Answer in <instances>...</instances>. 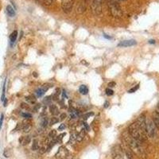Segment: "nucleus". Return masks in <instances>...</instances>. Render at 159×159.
<instances>
[{
    "mask_svg": "<svg viewBox=\"0 0 159 159\" xmlns=\"http://www.w3.org/2000/svg\"><path fill=\"white\" fill-rule=\"evenodd\" d=\"M50 111L53 115L56 116L59 114V110H58L57 107L56 105H54V104H52V105L50 106Z\"/></svg>",
    "mask_w": 159,
    "mask_h": 159,
    "instance_id": "obj_12",
    "label": "nucleus"
},
{
    "mask_svg": "<svg viewBox=\"0 0 159 159\" xmlns=\"http://www.w3.org/2000/svg\"><path fill=\"white\" fill-rule=\"evenodd\" d=\"M7 13L10 17H15V11L14 8L11 7V5H8L7 7Z\"/></svg>",
    "mask_w": 159,
    "mask_h": 159,
    "instance_id": "obj_16",
    "label": "nucleus"
},
{
    "mask_svg": "<svg viewBox=\"0 0 159 159\" xmlns=\"http://www.w3.org/2000/svg\"><path fill=\"white\" fill-rule=\"evenodd\" d=\"M108 5L110 12L113 17L121 18L123 16V12L118 4V0H108Z\"/></svg>",
    "mask_w": 159,
    "mask_h": 159,
    "instance_id": "obj_3",
    "label": "nucleus"
},
{
    "mask_svg": "<svg viewBox=\"0 0 159 159\" xmlns=\"http://www.w3.org/2000/svg\"><path fill=\"white\" fill-rule=\"evenodd\" d=\"M22 116L26 118H30L32 117V115L30 113H22Z\"/></svg>",
    "mask_w": 159,
    "mask_h": 159,
    "instance_id": "obj_30",
    "label": "nucleus"
},
{
    "mask_svg": "<svg viewBox=\"0 0 159 159\" xmlns=\"http://www.w3.org/2000/svg\"><path fill=\"white\" fill-rule=\"evenodd\" d=\"M69 114H70V116H71L72 118H76L78 115H79V112L77 110L75 109V108H69Z\"/></svg>",
    "mask_w": 159,
    "mask_h": 159,
    "instance_id": "obj_13",
    "label": "nucleus"
},
{
    "mask_svg": "<svg viewBox=\"0 0 159 159\" xmlns=\"http://www.w3.org/2000/svg\"><path fill=\"white\" fill-rule=\"evenodd\" d=\"M103 37H105V38H107V39H112V37L108 36V35H107V34H104L103 35Z\"/></svg>",
    "mask_w": 159,
    "mask_h": 159,
    "instance_id": "obj_41",
    "label": "nucleus"
},
{
    "mask_svg": "<svg viewBox=\"0 0 159 159\" xmlns=\"http://www.w3.org/2000/svg\"><path fill=\"white\" fill-rule=\"evenodd\" d=\"M126 155H127V159H134L133 156H132V154H131V151H126Z\"/></svg>",
    "mask_w": 159,
    "mask_h": 159,
    "instance_id": "obj_28",
    "label": "nucleus"
},
{
    "mask_svg": "<svg viewBox=\"0 0 159 159\" xmlns=\"http://www.w3.org/2000/svg\"><path fill=\"white\" fill-rule=\"evenodd\" d=\"M3 115H1V117H0V129L2 128V122H3Z\"/></svg>",
    "mask_w": 159,
    "mask_h": 159,
    "instance_id": "obj_34",
    "label": "nucleus"
},
{
    "mask_svg": "<svg viewBox=\"0 0 159 159\" xmlns=\"http://www.w3.org/2000/svg\"><path fill=\"white\" fill-rule=\"evenodd\" d=\"M73 8V0H62V9L64 12L69 13Z\"/></svg>",
    "mask_w": 159,
    "mask_h": 159,
    "instance_id": "obj_8",
    "label": "nucleus"
},
{
    "mask_svg": "<svg viewBox=\"0 0 159 159\" xmlns=\"http://www.w3.org/2000/svg\"><path fill=\"white\" fill-rule=\"evenodd\" d=\"M137 44V41L135 40H125V41H122L120 43L118 44V47H130V46H133Z\"/></svg>",
    "mask_w": 159,
    "mask_h": 159,
    "instance_id": "obj_10",
    "label": "nucleus"
},
{
    "mask_svg": "<svg viewBox=\"0 0 159 159\" xmlns=\"http://www.w3.org/2000/svg\"><path fill=\"white\" fill-rule=\"evenodd\" d=\"M65 129V124H61L58 127V131H63V130Z\"/></svg>",
    "mask_w": 159,
    "mask_h": 159,
    "instance_id": "obj_33",
    "label": "nucleus"
},
{
    "mask_svg": "<svg viewBox=\"0 0 159 159\" xmlns=\"http://www.w3.org/2000/svg\"><path fill=\"white\" fill-rule=\"evenodd\" d=\"M35 97L34 96H30V97H27V100L28 101H30V103H34L35 102Z\"/></svg>",
    "mask_w": 159,
    "mask_h": 159,
    "instance_id": "obj_29",
    "label": "nucleus"
},
{
    "mask_svg": "<svg viewBox=\"0 0 159 159\" xmlns=\"http://www.w3.org/2000/svg\"><path fill=\"white\" fill-rule=\"evenodd\" d=\"M17 37H18L17 30H15V31H13V32H12V34H11V36H10V40H11V44L15 43V41H16V39H17Z\"/></svg>",
    "mask_w": 159,
    "mask_h": 159,
    "instance_id": "obj_19",
    "label": "nucleus"
},
{
    "mask_svg": "<svg viewBox=\"0 0 159 159\" xmlns=\"http://www.w3.org/2000/svg\"><path fill=\"white\" fill-rule=\"evenodd\" d=\"M123 140L127 143V146L130 147V150L134 154H135L136 155L139 156V157H144L145 151L143 146H142V142H139V141H138V140L135 139L134 138L131 137L130 135V134L128 133V131L123 133Z\"/></svg>",
    "mask_w": 159,
    "mask_h": 159,
    "instance_id": "obj_1",
    "label": "nucleus"
},
{
    "mask_svg": "<svg viewBox=\"0 0 159 159\" xmlns=\"http://www.w3.org/2000/svg\"><path fill=\"white\" fill-rule=\"evenodd\" d=\"M112 154L114 159H124L123 149L120 146H115L112 150Z\"/></svg>",
    "mask_w": 159,
    "mask_h": 159,
    "instance_id": "obj_6",
    "label": "nucleus"
},
{
    "mask_svg": "<svg viewBox=\"0 0 159 159\" xmlns=\"http://www.w3.org/2000/svg\"><path fill=\"white\" fill-rule=\"evenodd\" d=\"M21 107H22V108H23V109H26V110H28L29 108H30L29 105H27L26 103H23L21 104Z\"/></svg>",
    "mask_w": 159,
    "mask_h": 159,
    "instance_id": "obj_32",
    "label": "nucleus"
},
{
    "mask_svg": "<svg viewBox=\"0 0 159 159\" xmlns=\"http://www.w3.org/2000/svg\"><path fill=\"white\" fill-rule=\"evenodd\" d=\"M93 115H94V113H93V112H88V113H87L86 115H84V118H85V119H87V118H88L89 117H90V116Z\"/></svg>",
    "mask_w": 159,
    "mask_h": 159,
    "instance_id": "obj_31",
    "label": "nucleus"
},
{
    "mask_svg": "<svg viewBox=\"0 0 159 159\" xmlns=\"http://www.w3.org/2000/svg\"><path fill=\"white\" fill-rule=\"evenodd\" d=\"M149 43H151V44H154V43H155V41H154V40H151V41H149Z\"/></svg>",
    "mask_w": 159,
    "mask_h": 159,
    "instance_id": "obj_43",
    "label": "nucleus"
},
{
    "mask_svg": "<svg viewBox=\"0 0 159 159\" xmlns=\"http://www.w3.org/2000/svg\"><path fill=\"white\" fill-rule=\"evenodd\" d=\"M152 117H153L152 118L153 122L154 123L155 126L157 127V130H159V112H157V111L154 112Z\"/></svg>",
    "mask_w": 159,
    "mask_h": 159,
    "instance_id": "obj_11",
    "label": "nucleus"
},
{
    "mask_svg": "<svg viewBox=\"0 0 159 159\" xmlns=\"http://www.w3.org/2000/svg\"><path fill=\"white\" fill-rule=\"evenodd\" d=\"M48 124H49V121H48V118H46V117H45V118H42V120H41V127H45Z\"/></svg>",
    "mask_w": 159,
    "mask_h": 159,
    "instance_id": "obj_21",
    "label": "nucleus"
},
{
    "mask_svg": "<svg viewBox=\"0 0 159 159\" xmlns=\"http://www.w3.org/2000/svg\"><path fill=\"white\" fill-rule=\"evenodd\" d=\"M45 92H46V91L44 90V89L42 88H39V89H37V90L36 91V95L38 97H41V96H43L44 94H45Z\"/></svg>",
    "mask_w": 159,
    "mask_h": 159,
    "instance_id": "obj_20",
    "label": "nucleus"
},
{
    "mask_svg": "<svg viewBox=\"0 0 159 159\" xmlns=\"http://www.w3.org/2000/svg\"><path fill=\"white\" fill-rule=\"evenodd\" d=\"M108 86H109L110 88H111V87H115V82H111V83L108 84Z\"/></svg>",
    "mask_w": 159,
    "mask_h": 159,
    "instance_id": "obj_39",
    "label": "nucleus"
},
{
    "mask_svg": "<svg viewBox=\"0 0 159 159\" xmlns=\"http://www.w3.org/2000/svg\"><path fill=\"white\" fill-rule=\"evenodd\" d=\"M105 92L107 96H112V95L114 94V91L112 90V89H111V88H107L105 91Z\"/></svg>",
    "mask_w": 159,
    "mask_h": 159,
    "instance_id": "obj_24",
    "label": "nucleus"
},
{
    "mask_svg": "<svg viewBox=\"0 0 159 159\" xmlns=\"http://www.w3.org/2000/svg\"><path fill=\"white\" fill-rule=\"evenodd\" d=\"M68 154H69V151H67L65 147H60L57 153L55 155V157L57 159H64L67 157Z\"/></svg>",
    "mask_w": 159,
    "mask_h": 159,
    "instance_id": "obj_9",
    "label": "nucleus"
},
{
    "mask_svg": "<svg viewBox=\"0 0 159 159\" xmlns=\"http://www.w3.org/2000/svg\"><path fill=\"white\" fill-rule=\"evenodd\" d=\"M128 133L130 134L131 137L141 142H143L147 138L146 134L141 130V128L138 127V125L137 124L136 122L130 125L128 127Z\"/></svg>",
    "mask_w": 159,
    "mask_h": 159,
    "instance_id": "obj_2",
    "label": "nucleus"
},
{
    "mask_svg": "<svg viewBox=\"0 0 159 159\" xmlns=\"http://www.w3.org/2000/svg\"><path fill=\"white\" fill-rule=\"evenodd\" d=\"M31 128H32V125L30 124V123H24V124L22 125V131H23L24 133H28L29 131L31 130Z\"/></svg>",
    "mask_w": 159,
    "mask_h": 159,
    "instance_id": "obj_14",
    "label": "nucleus"
},
{
    "mask_svg": "<svg viewBox=\"0 0 159 159\" xmlns=\"http://www.w3.org/2000/svg\"><path fill=\"white\" fill-rule=\"evenodd\" d=\"M157 112H159V103H158V104H157Z\"/></svg>",
    "mask_w": 159,
    "mask_h": 159,
    "instance_id": "obj_44",
    "label": "nucleus"
},
{
    "mask_svg": "<svg viewBox=\"0 0 159 159\" xmlns=\"http://www.w3.org/2000/svg\"><path fill=\"white\" fill-rule=\"evenodd\" d=\"M54 0H44V2H45V4L47 5H50L52 3V2H54Z\"/></svg>",
    "mask_w": 159,
    "mask_h": 159,
    "instance_id": "obj_35",
    "label": "nucleus"
},
{
    "mask_svg": "<svg viewBox=\"0 0 159 159\" xmlns=\"http://www.w3.org/2000/svg\"><path fill=\"white\" fill-rule=\"evenodd\" d=\"M84 130L86 131H89V126H88L86 123H84Z\"/></svg>",
    "mask_w": 159,
    "mask_h": 159,
    "instance_id": "obj_37",
    "label": "nucleus"
},
{
    "mask_svg": "<svg viewBox=\"0 0 159 159\" xmlns=\"http://www.w3.org/2000/svg\"><path fill=\"white\" fill-rule=\"evenodd\" d=\"M45 151H46V148H45V146H42V147L40 148V153H41V154H44Z\"/></svg>",
    "mask_w": 159,
    "mask_h": 159,
    "instance_id": "obj_36",
    "label": "nucleus"
},
{
    "mask_svg": "<svg viewBox=\"0 0 159 159\" xmlns=\"http://www.w3.org/2000/svg\"><path fill=\"white\" fill-rule=\"evenodd\" d=\"M108 106H109V103H108V101H106L105 103H104V108H108Z\"/></svg>",
    "mask_w": 159,
    "mask_h": 159,
    "instance_id": "obj_40",
    "label": "nucleus"
},
{
    "mask_svg": "<svg viewBox=\"0 0 159 159\" xmlns=\"http://www.w3.org/2000/svg\"><path fill=\"white\" fill-rule=\"evenodd\" d=\"M39 146H38V142L37 140H34L32 145V150L33 151H36V150H38Z\"/></svg>",
    "mask_w": 159,
    "mask_h": 159,
    "instance_id": "obj_22",
    "label": "nucleus"
},
{
    "mask_svg": "<svg viewBox=\"0 0 159 159\" xmlns=\"http://www.w3.org/2000/svg\"><path fill=\"white\" fill-rule=\"evenodd\" d=\"M49 135H50V138H54L57 135V131H55V130H52L50 132V134H49Z\"/></svg>",
    "mask_w": 159,
    "mask_h": 159,
    "instance_id": "obj_26",
    "label": "nucleus"
},
{
    "mask_svg": "<svg viewBox=\"0 0 159 159\" xmlns=\"http://www.w3.org/2000/svg\"><path fill=\"white\" fill-rule=\"evenodd\" d=\"M157 128L155 126L154 123L153 122L152 119H146V135L150 138H154L157 135Z\"/></svg>",
    "mask_w": 159,
    "mask_h": 159,
    "instance_id": "obj_4",
    "label": "nucleus"
},
{
    "mask_svg": "<svg viewBox=\"0 0 159 159\" xmlns=\"http://www.w3.org/2000/svg\"><path fill=\"white\" fill-rule=\"evenodd\" d=\"M84 136H85V130H84V129L80 131V133H78L77 135H76V141H77V142H81L82 140H83V138H84Z\"/></svg>",
    "mask_w": 159,
    "mask_h": 159,
    "instance_id": "obj_15",
    "label": "nucleus"
},
{
    "mask_svg": "<svg viewBox=\"0 0 159 159\" xmlns=\"http://www.w3.org/2000/svg\"><path fill=\"white\" fill-rule=\"evenodd\" d=\"M102 2L103 0H92V10L96 15H99L102 12Z\"/></svg>",
    "mask_w": 159,
    "mask_h": 159,
    "instance_id": "obj_5",
    "label": "nucleus"
},
{
    "mask_svg": "<svg viewBox=\"0 0 159 159\" xmlns=\"http://www.w3.org/2000/svg\"><path fill=\"white\" fill-rule=\"evenodd\" d=\"M136 123H137V124L138 125V127L141 128V130H142V131H143V132H144V133L146 135V116H145V115L144 114L141 115H140L139 117L138 118L137 120H136Z\"/></svg>",
    "mask_w": 159,
    "mask_h": 159,
    "instance_id": "obj_7",
    "label": "nucleus"
},
{
    "mask_svg": "<svg viewBox=\"0 0 159 159\" xmlns=\"http://www.w3.org/2000/svg\"><path fill=\"white\" fill-rule=\"evenodd\" d=\"M75 140H76V135L73 133L72 134L71 138H70V140H69V143L73 144V143H74V141H75Z\"/></svg>",
    "mask_w": 159,
    "mask_h": 159,
    "instance_id": "obj_25",
    "label": "nucleus"
},
{
    "mask_svg": "<svg viewBox=\"0 0 159 159\" xmlns=\"http://www.w3.org/2000/svg\"><path fill=\"white\" fill-rule=\"evenodd\" d=\"M79 92L82 95H87L88 93V88H87L86 85H80L79 88Z\"/></svg>",
    "mask_w": 159,
    "mask_h": 159,
    "instance_id": "obj_18",
    "label": "nucleus"
},
{
    "mask_svg": "<svg viewBox=\"0 0 159 159\" xmlns=\"http://www.w3.org/2000/svg\"><path fill=\"white\" fill-rule=\"evenodd\" d=\"M138 88H139V85L138 84V85H136L135 87H134V88H131V89H130V90L128 91V92H129V93L135 92H136V91H137L138 89Z\"/></svg>",
    "mask_w": 159,
    "mask_h": 159,
    "instance_id": "obj_27",
    "label": "nucleus"
},
{
    "mask_svg": "<svg viewBox=\"0 0 159 159\" xmlns=\"http://www.w3.org/2000/svg\"><path fill=\"white\" fill-rule=\"evenodd\" d=\"M66 116H67L66 114H65V113H62V114L60 115V119H61V120H64V119L66 118Z\"/></svg>",
    "mask_w": 159,
    "mask_h": 159,
    "instance_id": "obj_38",
    "label": "nucleus"
},
{
    "mask_svg": "<svg viewBox=\"0 0 159 159\" xmlns=\"http://www.w3.org/2000/svg\"><path fill=\"white\" fill-rule=\"evenodd\" d=\"M58 122H59V119H58L57 118H56V117H53V118H51V119H50V124L52 126V125H54L55 123H57Z\"/></svg>",
    "mask_w": 159,
    "mask_h": 159,
    "instance_id": "obj_23",
    "label": "nucleus"
},
{
    "mask_svg": "<svg viewBox=\"0 0 159 159\" xmlns=\"http://www.w3.org/2000/svg\"><path fill=\"white\" fill-rule=\"evenodd\" d=\"M118 1H124V0H118Z\"/></svg>",
    "mask_w": 159,
    "mask_h": 159,
    "instance_id": "obj_45",
    "label": "nucleus"
},
{
    "mask_svg": "<svg viewBox=\"0 0 159 159\" xmlns=\"http://www.w3.org/2000/svg\"><path fill=\"white\" fill-rule=\"evenodd\" d=\"M33 76H34V77H37V76H38V75H37V73L36 72H34V73H33Z\"/></svg>",
    "mask_w": 159,
    "mask_h": 159,
    "instance_id": "obj_42",
    "label": "nucleus"
},
{
    "mask_svg": "<svg viewBox=\"0 0 159 159\" xmlns=\"http://www.w3.org/2000/svg\"><path fill=\"white\" fill-rule=\"evenodd\" d=\"M30 140H31V138H30V136H26V137H22L21 139H20V142H21V143H22V145H23V146H26V145L29 144L30 142Z\"/></svg>",
    "mask_w": 159,
    "mask_h": 159,
    "instance_id": "obj_17",
    "label": "nucleus"
}]
</instances>
